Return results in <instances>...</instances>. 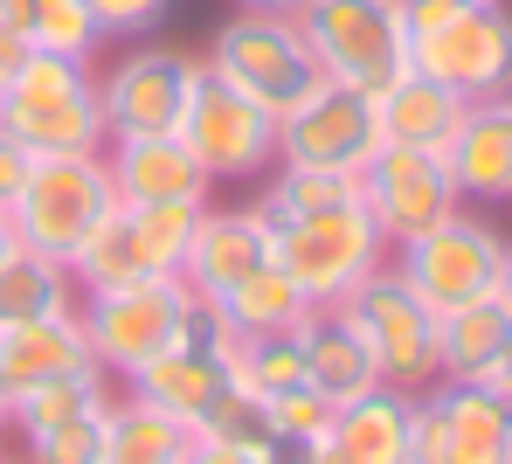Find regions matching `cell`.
Listing matches in <instances>:
<instances>
[{
    "label": "cell",
    "mask_w": 512,
    "mask_h": 464,
    "mask_svg": "<svg viewBox=\"0 0 512 464\" xmlns=\"http://www.w3.org/2000/svg\"><path fill=\"white\" fill-rule=\"evenodd\" d=\"M381 153V111L374 91L353 84H312L284 118H277V167H326V174H360Z\"/></svg>",
    "instance_id": "obj_11"
},
{
    "label": "cell",
    "mask_w": 512,
    "mask_h": 464,
    "mask_svg": "<svg viewBox=\"0 0 512 464\" xmlns=\"http://www.w3.org/2000/svg\"><path fill=\"white\" fill-rule=\"evenodd\" d=\"M360 208L374 215V229L395 243L436 229L450 208H464V194L450 181V160L429 153V146H381L367 167H360Z\"/></svg>",
    "instance_id": "obj_13"
},
{
    "label": "cell",
    "mask_w": 512,
    "mask_h": 464,
    "mask_svg": "<svg viewBox=\"0 0 512 464\" xmlns=\"http://www.w3.org/2000/svg\"><path fill=\"white\" fill-rule=\"evenodd\" d=\"M388 264L409 278V291L423 298L429 312H450V305H471L485 291H499V264H506V236L471 215V208H450L436 229L409 236L388 250Z\"/></svg>",
    "instance_id": "obj_8"
},
{
    "label": "cell",
    "mask_w": 512,
    "mask_h": 464,
    "mask_svg": "<svg viewBox=\"0 0 512 464\" xmlns=\"http://www.w3.org/2000/svg\"><path fill=\"white\" fill-rule=\"evenodd\" d=\"M499 298L512 305V243H506V264H499Z\"/></svg>",
    "instance_id": "obj_39"
},
{
    "label": "cell",
    "mask_w": 512,
    "mask_h": 464,
    "mask_svg": "<svg viewBox=\"0 0 512 464\" xmlns=\"http://www.w3.org/2000/svg\"><path fill=\"white\" fill-rule=\"evenodd\" d=\"M409 70L485 104L512 91V14L499 7H409Z\"/></svg>",
    "instance_id": "obj_4"
},
{
    "label": "cell",
    "mask_w": 512,
    "mask_h": 464,
    "mask_svg": "<svg viewBox=\"0 0 512 464\" xmlns=\"http://www.w3.org/2000/svg\"><path fill=\"white\" fill-rule=\"evenodd\" d=\"M104 167H111L118 201H194V208H208V201H215V181L201 174V160L187 153V139H180V132L111 139V146H104Z\"/></svg>",
    "instance_id": "obj_15"
},
{
    "label": "cell",
    "mask_w": 512,
    "mask_h": 464,
    "mask_svg": "<svg viewBox=\"0 0 512 464\" xmlns=\"http://www.w3.org/2000/svg\"><path fill=\"white\" fill-rule=\"evenodd\" d=\"M277 264L284 278L305 291V305H340L360 278H374L388 264V236L374 229V215L360 201L346 208H319L277 229Z\"/></svg>",
    "instance_id": "obj_7"
},
{
    "label": "cell",
    "mask_w": 512,
    "mask_h": 464,
    "mask_svg": "<svg viewBox=\"0 0 512 464\" xmlns=\"http://www.w3.org/2000/svg\"><path fill=\"white\" fill-rule=\"evenodd\" d=\"M7 243H14V229H7V215H0V250H7Z\"/></svg>",
    "instance_id": "obj_40"
},
{
    "label": "cell",
    "mask_w": 512,
    "mask_h": 464,
    "mask_svg": "<svg viewBox=\"0 0 512 464\" xmlns=\"http://www.w3.org/2000/svg\"><path fill=\"white\" fill-rule=\"evenodd\" d=\"M77 278L70 264L28 250V243H7L0 250V326H28V319H56V312H77Z\"/></svg>",
    "instance_id": "obj_24"
},
{
    "label": "cell",
    "mask_w": 512,
    "mask_h": 464,
    "mask_svg": "<svg viewBox=\"0 0 512 464\" xmlns=\"http://www.w3.org/2000/svg\"><path fill=\"white\" fill-rule=\"evenodd\" d=\"M118 402V381L104 368H84V374H56V381H35L21 395H7V430L14 437H35V430H56L70 416H97Z\"/></svg>",
    "instance_id": "obj_26"
},
{
    "label": "cell",
    "mask_w": 512,
    "mask_h": 464,
    "mask_svg": "<svg viewBox=\"0 0 512 464\" xmlns=\"http://www.w3.org/2000/svg\"><path fill=\"white\" fill-rule=\"evenodd\" d=\"M409 423H416V395L402 388H367L360 402H346L333 423V444L353 464H409Z\"/></svg>",
    "instance_id": "obj_23"
},
{
    "label": "cell",
    "mask_w": 512,
    "mask_h": 464,
    "mask_svg": "<svg viewBox=\"0 0 512 464\" xmlns=\"http://www.w3.org/2000/svg\"><path fill=\"white\" fill-rule=\"evenodd\" d=\"M270 423H277V444L312 451V444H326V437H333L340 402H326V395L305 381V388H291V395H277V402H270Z\"/></svg>",
    "instance_id": "obj_31"
},
{
    "label": "cell",
    "mask_w": 512,
    "mask_h": 464,
    "mask_svg": "<svg viewBox=\"0 0 512 464\" xmlns=\"http://www.w3.org/2000/svg\"><path fill=\"white\" fill-rule=\"evenodd\" d=\"M187 464H277V458H270V451H243V444H208V437H194Z\"/></svg>",
    "instance_id": "obj_34"
},
{
    "label": "cell",
    "mask_w": 512,
    "mask_h": 464,
    "mask_svg": "<svg viewBox=\"0 0 512 464\" xmlns=\"http://www.w3.org/2000/svg\"><path fill=\"white\" fill-rule=\"evenodd\" d=\"M104 416H111V409L70 416V423H56V430L21 437V458L28 464H104Z\"/></svg>",
    "instance_id": "obj_30"
},
{
    "label": "cell",
    "mask_w": 512,
    "mask_h": 464,
    "mask_svg": "<svg viewBox=\"0 0 512 464\" xmlns=\"http://www.w3.org/2000/svg\"><path fill=\"white\" fill-rule=\"evenodd\" d=\"M0 444H7V402H0Z\"/></svg>",
    "instance_id": "obj_41"
},
{
    "label": "cell",
    "mask_w": 512,
    "mask_h": 464,
    "mask_svg": "<svg viewBox=\"0 0 512 464\" xmlns=\"http://www.w3.org/2000/svg\"><path fill=\"white\" fill-rule=\"evenodd\" d=\"M409 7H499V0H409Z\"/></svg>",
    "instance_id": "obj_38"
},
{
    "label": "cell",
    "mask_w": 512,
    "mask_h": 464,
    "mask_svg": "<svg viewBox=\"0 0 512 464\" xmlns=\"http://www.w3.org/2000/svg\"><path fill=\"white\" fill-rule=\"evenodd\" d=\"M21 56H28V42H21V35H14V28L0 21V91H7V77L21 70Z\"/></svg>",
    "instance_id": "obj_35"
},
{
    "label": "cell",
    "mask_w": 512,
    "mask_h": 464,
    "mask_svg": "<svg viewBox=\"0 0 512 464\" xmlns=\"http://www.w3.org/2000/svg\"><path fill=\"white\" fill-rule=\"evenodd\" d=\"M236 7H256V14H291L298 0H236Z\"/></svg>",
    "instance_id": "obj_37"
},
{
    "label": "cell",
    "mask_w": 512,
    "mask_h": 464,
    "mask_svg": "<svg viewBox=\"0 0 512 464\" xmlns=\"http://www.w3.org/2000/svg\"><path fill=\"white\" fill-rule=\"evenodd\" d=\"M187 298L194 291L180 278H139V284H111V291H84L77 319H84V340L97 354V368L111 381H132L153 354H167Z\"/></svg>",
    "instance_id": "obj_9"
},
{
    "label": "cell",
    "mask_w": 512,
    "mask_h": 464,
    "mask_svg": "<svg viewBox=\"0 0 512 464\" xmlns=\"http://www.w3.org/2000/svg\"><path fill=\"white\" fill-rule=\"evenodd\" d=\"M374 111H381V146H429V153H443L450 132L464 125L471 97H457L450 84H436L423 70H402L388 91H374Z\"/></svg>",
    "instance_id": "obj_21"
},
{
    "label": "cell",
    "mask_w": 512,
    "mask_h": 464,
    "mask_svg": "<svg viewBox=\"0 0 512 464\" xmlns=\"http://www.w3.org/2000/svg\"><path fill=\"white\" fill-rule=\"evenodd\" d=\"M180 139H187V153L201 160V174L215 187L263 181V174L277 167V118H270L256 97H243L229 77H215L208 63H201V84L187 97Z\"/></svg>",
    "instance_id": "obj_10"
},
{
    "label": "cell",
    "mask_w": 512,
    "mask_h": 464,
    "mask_svg": "<svg viewBox=\"0 0 512 464\" xmlns=\"http://www.w3.org/2000/svg\"><path fill=\"white\" fill-rule=\"evenodd\" d=\"M28 167H35V153H28L21 139L0 132V215L14 208V194H21V181H28Z\"/></svg>",
    "instance_id": "obj_33"
},
{
    "label": "cell",
    "mask_w": 512,
    "mask_h": 464,
    "mask_svg": "<svg viewBox=\"0 0 512 464\" xmlns=\"http://www.w3.org/2000/svg\"><path fill=\"white\" fill-rule=\"evenodd\" d=\"M340 312L353 319V333L367 340V354H374V368H381L388 388L423 395V388L443 381V368H436V312L409 291V278L395 264H381L374 278L353 284L340 298Z\"/></svg>",
    "instance_id": "obj_6"
},
{
    "label": "cell",
    "mask_w": 512,
    "mask_h": 464,
    "mask_svg": "<svg viewBox=\"0 0 512 464\" xmlns=\"http://www.w3.org/2000/svg\"><path fill=\"white\" fill-rule=\"evenodd\" d=\"M506 340H512V305L499 291L436 312V368H443V381H492Z\"/></svg>",
    "instance_id": "obj_22"
},
{
    "label": "cell",
    "mask_w": 512,
    "mask_h": 464,
    "mask_svg": "<svg viewBox=\"0 0 512 464\" xmlns=\"http://www.w3.org/2000/svg\"><path fill=\"white\" fill-rule=\"evenodd\" d=\"M229 374H236V388H250V395H263V402L305 388L312 374H305V340H298V326H291V333H250V340L236 347Z\"/></svg>",
    "instance_id": "obj_28"
},
{
    "label": "cell",
    "mask_w": 512,
    "mask_h": 464,
    "mask_svg": "<svg viewBox=\"0 0 512 464\" xmlns=\"http://www.w3.org/2000/svg\"><path fill=\"white\" fill-rule=\"evenodd\" d=\"M194 437H208V444H243V451H270L277 444V423H270V402L250 395V388H222L215 395V409L194 423Z\"/></svg>",
    "instance_id": "obj_29"
},
{
    "label": "cell",
    "mask_w": 512,
    "mask_h": 464,
    "mask_svg": "<svg viewBox=\"0 0 512 464\" xmlns=\"http://www.w3.org/2000/svg\"><path fill=\"white\" fill-rule=\"evenodd\" d=\"M201 63L215 77H229L243 97H256L270 118H284L312 84H326L319 63H312V49H305V35H298V21L291 14H256V7H236L215 28V42H208Z\"/></svg>",
    "instance_id": "obj_5"
},
{
    "label": "cell",
    "mask_w": 512,
    "mask_h": 464,
    "mask_svg": "<svg viewBox=\"0 0 512 464\" xmlns=\"http://www.w3.org/2000/svg\"><path fill=\"white\" fill-rule=\"evenodd\" d=\"M499 104H506V118H512V91H506V97H499Z\"/></svg>",
    "instance_id": "obj_43"
},
{
    "label": "cell",
    "mask_w": 512,
    "mask_h": 464,
    "mask_svg": "<svg viewBox=\"0 0 512 464\" xmlns=\"http://www.w3.org/2000/svg\"><path fill=\"white\" fill-rule=\"evenodd\" d=\"M298 340H305V374H312V388L326 395V402H360L367 388H381V368H374V354H367V340L353 333V319H346L340 305H312L305 319H298Z\"/></svg>",
    "instance_id": "obj_18"
},
{
    "label": "cell",
    "mask_w": 512,
    "mask_h": 464,
    "mask_svg": "<svg viewBox=\"0 0 512 464\" xmlns=\"http://www.w3.org/2000/svg\"><path fill=\"white\" fill-rule=\"evenodd\" d=\"M236 374H229V361L222 354H201V347H180L173 340L167 354H153L146 368L132 374V381H118V388H132L139 402H153V409H167L173 423H201L208 409H215V395L229 388Z\"/></svg>",
    "instance_id": "obj_20"
},
{
    "label": "cell",
    "mask_w": 512,
    "mask_h": 464,
    "mask_svg": "<svg viewBox=\"0 0 512 464\" xmlns=\"http://www.w3.org/2000/svg\"><path fill=\"white\" fill-rule=\"evenodd\" d=\"M450 464H512V395L492 381H436Z\"/></svg>",
    "instance_id": "obj_17"
},
{
    "label": "cell",
    "mask_w": 512,
    "mask_h": 464,
    "mask_svg": "<svg viewBox=\"0 0 512 464\" xmlns=\"http://www.w3.org/2000/svg\"><path fill=\"white\" fill-rule=\"evenodd\" d=\"M0 132L21 139L35 160L42 153H104L111 132H104V104H97V63L28 49L0 91Z\"/></svg>",
    "instance_id": "obj_1"
},
{
    "label": "cell",
    "mask_w": 512,
    "mask_h": 464,
    "mask_svg": "<svg viewBox=\"0 0 512 464\" xmlns=\"http://www.w3.org/2000/svg\"><path fill=\"white\" fill-rule=\"evenodd\" d=\"M291 21L333 84L388 91L409 70V0H298Z\"/></svg>",
    "instance_id": "obj_3"
},
{
    "label": "cell",
    "mask_w": 512,
    "mask_h": 464,
    "mask_svg": "<svg viewBox=\"0 0 512 464\" xmlns=\"http://www.w3.org/2000/svg\"><path fill=\"white\" fill-rule=\"evenodd\" d=\"M443 160H450V181H457L464 201H512V118H506V104L499 97L471 104L464 125L450 132Z\"/></svg>",
    "instance_id": "obj_19"
},
{
    "label": "cell",
    "mask_w": 512,
    "mask_h": 464,
    "mask_svg": "<svg viewBox=\"0 0 512 464\" xmlns=\"http://www.w3.org/2000/svg\"><path fill=\"white\" fill-rule=\"evenodd\" d=\"M222 312H229V326L250 340V333H291L312 305H305V291L284 278V264H263L256 278H243L229 298H215Z\"/></svg>",
    "instance_id": "obj_27"
},
{
    "label": "cell",
    "mask_w": 512,
    "mask_h": 464,
    "mask_svg": "<svg viewBox=\"0 0 512 464\" xmlns=\"http://www.w3.org/2000/svg\"><path fill=\"white\" fill-rule=\"evenodd\" d=\"M492 388H499V395H512V340H506V354H499V368H492Z\"/></svg>",
    "instance_id": "obj_36"
},
{
    "label": "cell",
    "mask_w": 512,
    "mask_h": 464,
    "mask_svg": "<svg viewBox=\"0 0 512 464\" xmlns=\"http://www.w3.org/2000/svg\"><path fill=\"white\" fill-rule=\"evenodd\" d=\"M187 451H194L187 423H173L167 409L118 388V402L104 416V464H187Z\"/></svg>",
    "instance_id": "obj_25"
},
{
    "label": "cell",
    "mask_w": 512,
    "mask_h": 464,
    "mask_svg": "<svg viewBox=\"0 0 512 464\" xmlns=\"http://www.w3.org/2000/svg\"><path fill=\"white\" fill-rule=\"evenodd\" d=\"M0 464H28V458H7V451H0Z\"/></svg>",
    "instance_id": "obj_42"
},
{
    "label": "cell",
    "mask_w": 512,
    "mask_h": 464,
    "mask_svg": "<svg viewBox=\"0 0 512 464\" xmlns=\"http://www.w3.org/2000/svg\"><path fill=\"white\" fill-rule=\"evenodd\" d=\"M194 84H201V56H187V49H173V42H139V49H125L111 70H97L104 132H111V139L180 132Z\"/></svg>",
    "instance_id": "obj_12"
},
{
    "label": "cell",
    "mask_w": 512,
    "mask_h": 464,
    "mask_svg": "<svg viewBox=\"0 0 512 464\" xmlns=\"http://www.w3.org/2000/svg\"><path fill=\"white\" fill-rule=\"evenodd\" d=\"M263 264H277V229L256 215V201H208L187 257H180V284L201 298H229L243 278H256Z\"/></svg>",
    "instance_id": "obj_14"
},
{
    "label": "cell",
    "mask_w": 512,
    "mask_h": 464,
    "mask_svg": "<svg viewBox=\"0 0 512 464\" xmlns=\"http://www.w3.org/2000/svg\"><path fill=\"white\" fill-rule=\"evenodd\" d=\"M97 368L84 340V319L77 312H56V319H28V326H0V402L35 388V381H56V374H84Z\"/></svg>",
    "instance_id": "obj_16"
},
{
    "label": "cell",
    "mask_w": 512,
    "mask_h": 464,
    "mask_svg": "<svg viewBox=\"0 0 512 464\" xmlns=\"http://www.w3.org/2000/svg\"><path fill=\"white\" fill-rule=\"evenodd\" d=\"M111 208H118V187H111L104 153H42L7 208V229H14V243L56 257V264H77V250L97 236V222Z\"/></svg>",
    "instance_id": "obj_2"
},
{
    "label": "cell",
    "mask_w": 512,
    "mask_h": 464,
    "mask_svg": "<svg viewBox=\"0 0 512 464\" xmlns=\"http://www.w3.org/2000/svg\"><path fill=\"white\" fill-rule=\"evenodd\" d=\"M173 0H90V14H97V28H104V42H139V35H153L160 21H167Z\"/></svg>",
    "instance_id": "obj_32"
}]
</instances>
